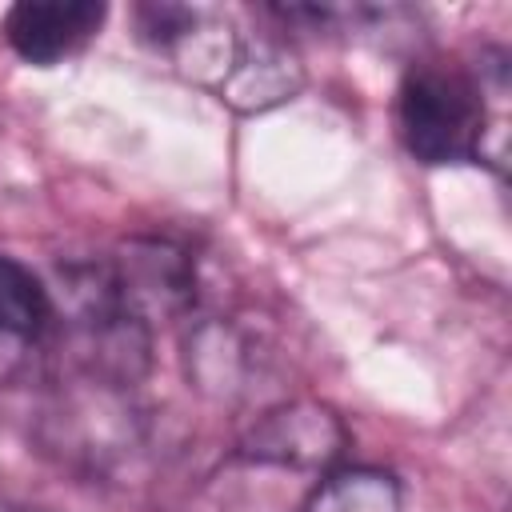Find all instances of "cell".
Instances as JSON below:
<instances>
[{"mask_svg":"<svg viewBox=\"0 0 512 512\" xmlns=\"http://www.w3.org/2000/svg\"><path fill=\"white\" fill-rule=\"evenodd\" d=\"M136 36L236 112H268L304 84L300 56L284 36L244 28L224 8L140 4Z\"/></svg>","mask_w":512,"mask_h":512,"instance_id":"1","label":"cell"},{"mask_svg":"<svg viewBox=\"0 0 512 512\" xmlns=\"http://www.w3.org/2000/svg\"><path fill=\"white\" fill-rule=\"evenodd\" d=\"M508 56L492 52L480 72L448 60H416L396 92V128L412 160H480L504 176L508 160Z\"/></svg>","mask_w":512,"mask_h":512,"instance_id":"2","label":"cell"},{"mask_svg":"<svg viewBox=\"0 0 512 512\" xmlns=\"http://www.w3.org/2000/svg\"><path fill=\"white\" fill-rule=\"evenodd\" d=\"M196 300L192 256L172 240H128L112 256H100L68 272V316L124 320L144 332L176 320Z\"/></svg>","mask_w":512,"mask_h":512,"instance_id":"3","label":"cell"},{"mask_svg":"<svg viewBox=\"0 0 512 512\" xmlns=\"http://www.w3.org/2000/svg\"><path fill=\"white\" fill-rule=\"evenodd\" d=\"M348 448L344 420L320 400H288L252 420L240 436V456L276 468H332Z\"/></svg>","mask_w":512,"mask_h":512,"instance_id":"4","label":"cell"},{"mask_svg":"<svg viewBox=\"0 0 512 512\" xmlns=\"http://www.w3.org/2000/svg\"><path fill=\"white\" fill-rule=\"evenodd\" d=\"M108 8L92 0H24L4 16L8 48L28 64H60L104 28Z\"/></svg>","mask_w":512,"mask_h":512,"instance_id":"5","label":"cell"},{"mask_svg":"<svg viewBox=\"0 0 512 512\" xmlns=\"http://www.w3.org/2000/svg\"><path fill=\"white\" fill-rule=\"evenodd\" d=\"M48 288L12 256H0V388L20 384L52 336Z\"/></svg>","mask_w":512,"mask_h":512,"instance_id":"6","label":"cell"},{"mask_svg":"<svg viewBox=\"0 0 512 512\" xmlns=\"http://www.w3.org/2000/svg\"><path fill=\"white\" fill-rule=\"evenodd\" d=\"M184 364H188V380L200 392L216 400H232L248 392V380L256 372V344L232 320H204L184 340Z\"/></svg>","mask_w":512,"mask_h":512,"instance_id":"7","label":"cell"},{"mask_svg":"<svg viewBox=\"0 0 512 512\" xmlns=\"http://www.w3.org/2000/svg\"><path fill=\"white\" fill-rule=\"evenodd\" d=\"M300 512H404V492L392 472L336 468L312 488Z\"/></svg>","mask_w":512,"mask_h":512,"instance_id":"8","label":"cell"}]
</instances>
